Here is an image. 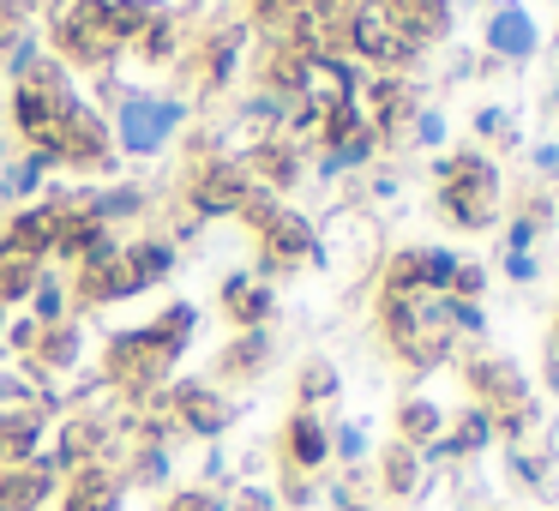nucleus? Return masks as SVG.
<instances>
[{"label":"nucleus","mask_w":559,"mask_h":511,"mask_svg":"<svg viewBox=\"0 0 559 511\" xmlns=\"http://www.w3.org/2000/svg\"><path fill=\"white\" fill-rule=\"evenodd\" d=\"M265 355H271V349H265V337L253 331V337H241L229 355H223V373H247V367H265Z\"/></svg>","instance_id":"obj_12"},{"label":"nucleus","mask_w":559,"mask_h":511,"mask_svg":"<svg viewBox=\"0 0 559 511\" xmlns=\"http://www.w3.org/2000/svg\"><path fill=\"white\" fill-rule=\"evenodd\" d=\"M247 193H253V187H247V169L241 163H211L205 175H199L193 181V205L205 211V217H223V211H241L247 205Z\"/></svg>","instance_id":"obj_3"},{"label":"nucleus","mask_w":559,"mask_h":511,"mask_svg":"<svg viewBox=\"0 0 559 511\" xmlns=\"http://www.w3.org/2000/svg\"><path fill=\"white\" fill-rule=\"evenodd\" d=\"M487 271L481 265H451V295H481Z\"/></svg>","instance_id":"obj_16"},{"label":"nucleus","mask_w":559,"mask_h":511,"mask_svg":"<svg viewBox=\"0 0 559 511\" xmlns=\"http://www.w3.org/2000/svg\"><path fill=\"white\" fill-rule=\"evenodd\" d=\"M139 43H145V61H169V55H175V25H169V19H157V25L139 31Z\"/></svg>","instance_id":"obj_13"},{"label":"nucleus","mask_w":559,"mask_h":511,"mask_svg":"<svg viewBox=\"0 0 559 511\" xmlns=\"http://www.w3.org/2000/svg\"><path fill=\"white\" fill-rule=\"evenodd\" d=\"M325 145L337 151V157H349V163H361L367 151H373V139H367L361 115H355L349 103H331V109H325Z\"/></svg>","instance_id":"obj_6"},{"label":"nucleus","mask_w":559,"mask_h":511,"mask_svg":"<svg viewBox=\"0 0 559 511\" xmlns=\"http://www.w3.org/2000/svg\"><path fill=\"white\" fill-rule=\"evenodd\" d=\"M373 109H379V127H373V133H385V139H391V127L409 121L415 97H409L403 85H391V79H385V85H373Z\"/></svg>","instance_id":"obj_9"},{"label":"nucleus","mask_w":559,"mask_h":511,"mask_svg":"<svg viewBox=\"0 0 559 511\" xmlns=\"http://www.w3.org/2000/svg\"><path fill=\"white\" fill-rule=\"evenodd\" d=\"M241 217L259 229V253H265V271H277V265H295V259H313L319 247H313V229H307L295 211H283L277 199H247L241 205Z\"/></svg>","instance_id":"obj_2"},{"label":"nucleus","mask_w":559,"mask_h":511,"mask_svg":"<svg viewBox=\"0 0 559 511\" xmlns=\"http://www.w3.org/2000/svg\"><path fill=\"white\" fill-rule=\"evenodd\" d=\"M181 121V109H175V103H145V97H133L121 109V139L133 151H157L163 139H169V127Z\"/></svg>","instance_id":"obj_4"},{"label":"nucleus","mask_w":559,"mask_h":511,"mask_svg":"<svg viewBox=\"0 0 559 511\" xmlns=\"http://www.w3.org/2000/svg\"><path fill=\"white\" fill-rule=\"evenodd\" d=\"M37 265L43 259H31V253L0 241V301H25V295L37 289Z\"/></svg>","instance_id":"obj_8"},{"label":"nucleus","mask_w":559,"mask_h":511,"mask_svg":"<svg viewBox=\"0 0 559 511\" xmlns=\"http://www.w3.org/2000/svg\"><path fill=\"white\" fill-rule=\"evenodd\" d=\"M235 67V31H223V37H211V61H199V79L205 85H223Z\"/></svg>","instance_id":"obj_11"},{"label":"nucleus","mask_w":559,"mask_h":511,"mask_svg":"<svg viewBox=\"0 0 559 511\" xmlns=\"http://www.w3.org/2000/svg\"><path fill=\"white\" fill-rule=\"evenodd\" d=\"M439 205L451 211L457 229H487L493 223V205H499V175L487 157L463 151V157H445L439 163Z\"/></svg>","instance_id":"obj_1"},{"label":"nucleus","mask_w":559,"mask_h":511,"mask_svg":"<svg viewBox=\"0 0 559 511\" xmlns=\"http://www.w3.org/2000/svg\"><path fill=\"white\" fill-rule=\"evenodd\" d=\"M325 391H331V367L313 361V367H307V397H325Z\"/></svg>","instance_id":"obj_18"},{"label":"nucleus","mask_w":559,"mask_h":511,"mask_svg":"<svg viewBox=\"0 0 559 511\" xmlns=\"http://www.w3.org/2000/svg\"><path fill=\"white\" fill-rule=\"evenodd\" d=\"M391 487H403V494H409V487H415V463H409V451H391Z\"/></svg>","instance_id":"obj_17"},{"label":"nucleus","mask_w":559,"mask_h":511,"mask_svg":"<svg viewBox=\"0 0 559 511\" xmlns=\"http://www.w3.org/2000/svg\"><path fill=\"white\" fill-rule=\"evenodd\" d=\"M487 49H499L506 61H523V55L535 49V25L523 19V7H499V13L487 19Z\"/></svg>","instance_id":"obj_5"},{"label":"nucleus","mask_w":559,"mask_h":511,"mask_svg":"<svg viewBox=\"0 0 559 511\" xmlns=\"http://www.w3.org/2000/svg\"><path fill=\"white\" fill-rule=\"evenodd\" d=\"M433 427H439V415H433V403H403V433L421 445V439H433Z\"/></svg>","instance_id":"obj_14"},{"label":"nucleus","mask_w":559,"mask_h":511,"mask_svg":"<svg viewBox=\"0 0 559 511\" xmlns=\"http://www.w3.org/2000/svg\"><path fill=\"white\" fill-rule=\"evenodd\" d=\"M13 25H19V0H0V43L13 37Z\"/></svg>","instance_id":"obj_19"},{"label":"nucleus","mask_w":559,"mask_h":511,"mask_svg":"<svg viewBox=\"0 0 559 511\" xmlns=\"http://www.w3.org/2000/svg\"><path fill=\"white\" fill-rule=\"evenodd\" d=\"M223 313H229L241 331H253L259 319L271 313V289H259V283H247V277H229L223 283Z\"/></svg>","instance_id":"obj_7"},{"label":"nucleus","mask_w":559,"mask_h":511,"mask_svg":"<svg viewBox=\"0 0 559 511\" xmlns=\"http://www.w3.org/2000/svg\"><path fill=\"white\" fill-rule=\"evenodd\" d=\"M289 457L295 463H319V457H325V439H319V427L307 421V415H295V421H289Z\"/></svg>","instance_id":"obj_10"},{"label":"nucleus","mask_w":559,"mask_h":511,"mask_svg":"<svg viewBox=\"0 0 559 511\" xmlns=\"http://www.w3.org/2000/svg\"><path fill=\"white\" fill-rule=\"evenodd\" d=\"M253 169H265L271 181H289V175H295V163H289V151H283L277 139H271L265 151H253Z\"/></svg>","instance_id":"obj_15"}]
</instances>
